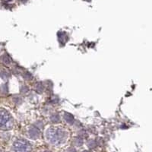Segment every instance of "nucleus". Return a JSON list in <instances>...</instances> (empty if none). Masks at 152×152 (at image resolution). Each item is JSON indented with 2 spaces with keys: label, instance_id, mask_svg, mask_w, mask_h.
Returning <instances> with one entry per match:
<instances>
[{
  "label": "nucleus",
  "instance_id": "3",
  "mask_svg": "<svg viewBox=\"0 0 152 152\" xmlns=\"http://www.w3.org/2000/svg\"><path fill=\"white\" fill-rule=\"evenodd\" d=\"M14 150L15 152H31V145L28 141L19 139L14 143Z\"/></svg>",
  "mask_w": 152,
  "mask_h": 152
},
{
  "label": "nucleus",
  "instance_id": "6",
  "mask_svg": "<svg viewBox=\"0 0 152 152\" xmlns=\"http://www.w3.org/2000/svg\"><path fill=\"white\" fill-rule=\"evenodd\" d=\"M44 152H49V151H44Z\"/></svg>",
  "mask_w": 152,
  "mask_h": 152
},
{
  "label": "nucleus",
  "instance_id": "5",
  "mask_svg": "<svg viewBox=\"0 0 152 152\" xmlns=\"http://www.w3.org/2000/svg\"><path fill=\"white\" fill-rule=\"evenodd\" d=\"M51 120L53 122H59V117L57 114H53L51 116Z\"/></svg>",
  "mask_w": 152,
  "mask_h": 152
},
{
  "label": "nucleus",
  "instance_id": "4",
  "mask_svg": "<svg viewBox=\"0 0 152 152\" xmlns=\"http://www.w3.org/2000/svg\"><path fill=\"white\" fill-rule=\"evenodd\" d=\"M65 119H66V120L68 122V123H71L73 122V116H72L71 114H69V113L65 114Z\"/></svg>",
  "mask_w": 152,
  "mask_h": 152
},
{
  "label": "nucleus",
  "instance_id": "1",
  "mask_svg": "<svg viewBox=\"0 0 152 152\" xmlns=\"http://www.w3.org/2000/svg\"><path fill=\"white\" fill-rule=\"evenodd\" d=\"M47 138L51 143L59 145L66 139V133L62 129L58 128L49 129L47 133Z\"/></svg>",
  "mask_w": 152,
  "mask_h": 152
},
{
  "label": "nucleus",
  "instance_id": "2",
  "mask_svg": "<svg viewBox=\"0 0 152 152\" xmlns=\"http://www.w3.org/2000/svg\"><path fill=\"white\" fill-rule=\"evenodd\" d=\"M13 126V119L10 114L5 110H0V128L10 129Z\"/></svg>",
  "mask_w": 152,
  "mask_h": 152
}]
</instances>
